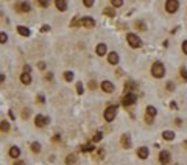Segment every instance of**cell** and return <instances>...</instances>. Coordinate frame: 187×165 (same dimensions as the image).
<instances>
[{
	"instance_id": "obj_1",
	"label": "cell",
	"mask_w": 187,
	"mask_h": 165,
	"mask_svg": "<svg viewBox=\"0 0 187 165\" xmlns=\"http://www.w3.org/2000/svg\"><path fill=\"white\" fill-rule=\"evenodd\" d=\"M151 75L154 76V78H162L164 75H165V67H164L162 62H154L153 66H151Z\"/></svg>"
},
{
	"instance_id": "obj_2",
	"label": "cell",
	"mask_w": 187,
	"mask_h": 165,
	"mask_svg": "<svg viewBox=\"0 0 187 165\" xmlns=\"http://www.w3.org/2000/svg\"><path fill=\"white\" fill-rule=\"evenodd\" d=\"M126 41H128V44L131 45L133 48H139L140 45H142L140 37L137 36V34H134V33H128V34H126Z\"/></svg>"
},
{
	"instance_id": "obj_3",
	"label": "cell",
	"mask_w": 187,
	"mask_h": 165,
	"mask_svg": "<svg viewBox=\"0 0 187 165\" xmlns=\"http://www.w3.org/2000/svg\"><path fill=\"white\" fill-rule=\"evenodd\" d=\"M116 114H117V106H108L105 109V114H103V117H105L106 122H112L114 118H116Z\"/></svg>"
},
{
	"instance_id": "obj_4",
	"label": "cell",
	"mask_w": 187,
	"mask_h": 165,
	"mask_svg": "<svg viewBox=\"0 0 187 165\" xmlns=\"http://www.w3.org/2000/svg\"><path fill=\"white\" fill-rule=\"evenodd\" d=\"M178 8H179L178 0H167L165 2V11L167 13H176Z\"/></svg>"
},
{
	"instance_id": "obj_5",
	"label": "cell",
	"mask_w": 187,
	"mask_h": 165,
	"mask_svg": "<svg viewBox=\"0 0 187 165\" xmlns=\"http://www.w3.org/2000/svg\"><path fill=\"white\" fill-rule=\"evenodd\" d=\"M136 103V95L133 94V92H129V94H125L123 100H122V105L123 106H131Z\"/></svg>"
},
{
	"instance_id": "obj_6",
	"label": "cell",
	"mask_w": 187,
	"mask_h": 165,
	"mask_svg": "<svg viewBox=\"0 0 187 165\" xmlns=\"http://www.w3.org/2000/svg\"><path fill=\"white\" fill-rule=\"evenodd\" d=\"M34 125H36L37 128H44L45 125H48V118L44 117L42 114H37V115L34 117Z\"/></svg>"
},
{
	"instance_id": "obj_7",
	"label": "cell",
	"mask_w": 187,
	"mask_h": 165,
	"mask_svg": "<svg viewBox=\"0 0 187 165\" xmlns=\"http://www.w3.org/2000/svg\"><path fill=\"white\" fill-rule=\"evenodd\" d=\"M156 114H158V111H156L154 106H147V115H145L147 123H151V122H153V117H156Z\"/></svg>"
},
{
	"instance_id": "obj_8",
	"label": "cell",
	"mask_w": 187,
	"mask_h": 165,
	"mask_svg": "<svg viewBox=\"0 0 187 165\" xmlns=\"http://www.w3.org/2000/svg\"><path fill=\"white\" fill-rule=\"evenodd\" d=\"M80 24H81L83 26H87V28H94V26H95V20H94L92 17L86 16V17L80 19Z\"/></svg>"
},
{
	"instance_id": "obj_9",
	"label": "cell",
	"mask_w": 187,
	"mask_h": 165,
	"mask_svg": "<svg viewBox=\"0 0 187 165\" xmlns=\"http://www.w3.org/2000/svg\"><path fill=\"white\" fill-rule=\"evenodd\" d=\"M120 143H122V147H123L125 149L131 148V137H129V134H123V136H122Z\"/></svg>"
},
{
	"instance_id": "obj_10",
	"label": "cell",
	"mask_w": 187,
	"mask_h": 165,
	"mask_svg": "<svg viewBox=\"0 0 187 165\" xmlns=\"http://www.w3.org/2000/svg\"><path fill=\"white\" fill-rule=\"evenodd\" d=\"M101 89H103V92H106V94H112L114 92V84L111 81H103L101 83Z\"/></svg>"
},
{
	"instance_id": "obj_11",
	"label": "cell",
	"mask_w": 187,
	"mask_h": 165,
	"mask_svg": "<svg viewBox=\"0 0 187 165\" xmlns=\"http://www.w3.org/2000/svg\"><path fill=\"white\" fill-rule=\"evenodd\" d=\"M159 162L162 165H167L170 162V153L169 151H161V154H159Z\"/></svg>"
},
{
	"instance_id": "obj_12",
	"label": "cell",
	"mask_w": 187,
	"mask_h": 165,
	"mask_svg": "<svg viewBox=\"0 0 187 165\" xmlns=\"http://www.w3.org/2000/svg\"><path fill=\"white\" fill-rule=\"evenodd\" d=\"M30 8H31V6H30L27 2H20V3H17V5H16V10L20 11V13H28Z\"/></svg>"
},
{
	"instance_id": "obj_13",
	"label": "cell",
	"mask_w": 187,
	"mask_h": 165,
	"mask_svg": "<svg viewBox=\"0 0 187 165\" xmlns=\"http://www.w3.org/2000/svg\"><path fill=\"white\" fill-rule=\"evenodd\" d=\"M148 154H150V151H148L147 147H140L139 149H137V156H139L140 159H147Z\"/></svg>"
},
{
	"instance_id": "obj_14",
	"label": "cell",
	"mask_w": 187,
	"mask_h": 165,
	"mask_svg": "<svg viewBox=\"0 0 187 165\" xmlns=\"http://www.w3.org/2000/svg\"><path fill=\"white\" fill-rule=\"evenodd\" d=\"M119 55H117L116 52H111L109 55H108V61H109V64H119Z\"/></svg>"
},
{
	"instance_id": "obj_15",
	"label": "cell",
	"mask_w": 187,
	"mask_h": 165,
	"mask_svg": "<svg viewBox=\"0 0 187 165\" xmlns=\"http://www.w3.org/2000/svg\"><path fill=\"white\" fill-rule=\"evenodd\" d=\"M106 50H108V45L101 42V44L97 45V55H98V56H105V55H106Z\"/></svg>"
},
{
	"instance_id": "obj_16",
	"label": "cell",
	"mask_w": 187,
	"mask_h": 165,
	"mask_svg": "<svg viewBox=\"0 0 187 165\" xmlns=\"http://www.w3.org/2000/svg\"><path fill=\"white\" fill-rule=\"evenodd\" d=\"M55 6H56L59 11H66V10H67V2H66V0H56V2H55Z\"/></svg>"
},
{
	"instance_id": "obj_17",
	"label": "cell",
	"mask_w": 187,
	"mask_h": 165,
	"mask_svg": "<svg viewBox=\"0 0 187 165\" xmlns=\"http://www.w3.org/2000/svg\"><path fill=\"white\" fill-rule=\"evenodd\" d=\"M80 149H81V153H89V151H94L95 149V145L94 143H84L80 147Z\"/></svg>"
},
{
	"instance_id": "obj_18",
	"label": "cell",
	"mask_w": 187,
	"mask_h": 165,
	"mask_svg": "<svg viewBox=\"0 0 187 165\" xmlns=\"http://www.w3.org/2000/svg\"><path fill=\"white\" fill-rule=\"evenodd\" d=\"M10 156L14 157V159H17V157L20 156V149H19V147H11L10 148Z\"/></svg>"
},
{
	"instance_id": "obj_19",
	"label": "cell",
	"mask_w": 187,
	"mask_h": 165,
	"mask_svg": "<svg viewBox=\"0 0 187 165\" xmlns=\"http://www.w3.org/2000/svg\"><path fill=\"white\" fill-rule=\"evenodd\" d=\"M20 81H22V84H30V83H31V75L24 72V73L20 75Z\"/></svg>"
},
{
	"instance_id": "obj_20",
	"label": "cell",
	"mask_w": 187,
	"mask_h": 165,
	"mask_svg": "<svg viewBox=\"0 0 187 165\" xmlns=\"http://www.w3.org/2000/svg\"><path fill=\"white\" fill-rule=\"evenodd\" d=\"M0 131H2V132H8L10 131V123L6 120L0 122Z\"/></svg>"
},
{
	"instance_id": "obj_21",
	"label": "cell",
	"mask_w": 187,
	"mask_h": 165,
	"mask_svg": "<svg viewBox=\"0 0 187 165\" xmlns=\"http://www.w3.org/2000/svg\"><path fill=\"white\" fill-rule=\"evenodd\" d=\"M17 33L22 34V36H30V30L27 28V26H20V25H19L17 26Z\"/></svg>"
},
{
	"instance_id": "obj_22",
	"label": "cell",
	"mask_w": 187,
	"mask_h": 165,
	"mask_svg": "<svg viewBox=\"0 0 187 165\" xmlns=\"http://www.w3.org/2000/svg\"><path fill=\"white\" fill-rule=\"evenodd\" d=\"M162 137H164L165 140H173V139H175V132H173V131H164V132H162Z\"/></svg>"
},
{
	"instance_id": "obj_23",
	"label": "cell",
	"mask_w": 187,
	"mask_h": 165,
	"mask_svg": "<svg viewBox=\"0 0 187 165\" xmlns=\"http://www.w3.org/2000/svg\"><path fill=\"white\" fill-rule=\"evenodd\" d=\"M134 89H136V83L128 81L126 86H125V94H129V90H134Z\"/></svg>"
},
{
	"instance_id": "obj_24",
	"label": "cell",
	"mask_w": 187,
	"mask_h": 165,
	"mask_svg": "<svg viewBox=\"0 0 187 165\" xmlns=\"http://www.w3.org/2000/svg\"><path fill=\"white\" fill-rule=\"evenodd\" d=\"M75 162H77V156H75V154H69L66 157V164L67 165H73Z\"/></svg>"
},
{
	"instance_id": "obj_25",
	"label": "cell",
	"mask_w": 187,
	"mask_h": 165,
	"mask_svg": "<svg viewBox=\"0 0 187 165\" xmlns=\"http://www.w3.org/2000/svg\"><path fill=\"white\" fill-rule=\"evenodd\" d=\"M30 148H31L33 153H39L41 151V143H39V142H33V143L30 145Z\"/></svg>"
},
{
	"instance_id": "obj_26",
	"label": "cell",
	"mask_w": 187,
	"mask_h": 165,
	"mask_svg": "<svg viewBox=\"0 0 187 165\" xmlns=\"http://www.w3.org/2000/svg\"><path fill=\"white\" fill-rule=\"evenodd\" d=\"M103 14H106V16H109V17H114L116 16V10L114 8H105L103 10Z\"/></svg>"
},
{
	"instance_id": "obj_27",
	"label": "cell",
	"mask_w": 187,
	"mask_h": 165,
	"mask_svg": "<svg viewBox=\"0 0 187 165\" xmlns=\"http://www.w3.org/2000/svg\"><path fill=\"white\" fill-rule=\"evenodd\" d=\"M103 139V132H100V131H98V132H95L94 134V137H92V142H94V143H97V142H100Z\"/></svg>"
},
{
	"instance_id": "obj_28",
	"label": "cell",
	"mask_w": 187,
	"mask_h": 165,
	"mask_svg": "<svg viewBox=\"0 0 187 165\" xmlns=\"http://www.w3.org/2000/svg\"><path fill=\"white\" fill-rule=\"evenodd\" d=\"M77 92H78V95H83V92H84V87H83L81 83H77Z\"/></svg>"
},
{
	"instance_id": "obj_29",
	"label": "cell",
	"mask_w": 187,
	"mask_h": 165,
	"mask_svg": "<svg viewBox=\"0 0 187 165\" xmlns=\"http://www.w3.org/2000/svg\"><path fill=\"white\" fill-rule=\"evenodd\" d=\"M64 78H66V81H72V79H73V73H72V72H66V73H64Z\"/></svg>"
},
{
	"instance_id": "obj_30",
	"label": "cell",
	"mask_w": 187,
	"mask_h": 165,
	"mask_svg": "<svg viewBox=\"0 0 187 165\" xmlns=\"http://www.w3.org/2000/svg\"><path fill=\"white\" fill-rule=\"evenodd\" d=\"M111 5L112 6H122L123 5V0H111Z\"/></svg>"
},
{
	"instance_id": "obj_31",
	"label": "cell",
	"mask_w": 187,
	"mask_h": 165,
	"mask_svg": "<svg viewBox=\"0 0 187 165\" xmlns=\"http://www.w3.org/2000/svg\"><path fill=\"white\" fill-rule=\"evenodd\" d=\"M181 76H182V79H184V83H187V70H186V67H181Z\"/></svg>"
},
{
	"instance_id": "obj_32",
	"label": "cell",
	"mask_w": 187,
	"mask_h": 165,
	"mask_svg": "<svg viewBox=\"0 0 187 165\" xmlns=\"http://www.w3.org/2000/svg\"><path fill=\"white\" fill-rule=\"evenodd\" d=\"M6 41H8V36H6V33H0V44H5Z\"/></svg>"
},
{
	"instance_id": "obj_33",
	"label": "cell",
	"mask_w": 187,
	"mask_h": 165,
	"mask_svg": "<svg viewBox=\"0 0 187 165\" xmlns=\"http://www.w3.org/2000/svg\"><path fill=\"white\" fill-rule=\"evenodd\" d=\"M136 26H137V28H139V30H142V31H145V30H147V25H145V24H142V22H137V24H136Z\"/></svg>"
},
{
	"instance_id": "obj_34",
	"label": "cell",
	"mask_w": 187,
	"mask_h": 165,
	"mask_svg": "<svg viewBox=\"0 0 187 165\" xmlns=\"http://www.w3.org/2000/svg\"><path fill=\"white\" fill-rule=\"evenodd\" d=\"M36 100H37V103H45V97H44L42 94H37Z\"/></svg>"
},
{
	"instance_id": "obj_35",
	"label": "cell",
	"mask_w": 187,
	"mask_h": 165,
	"mask_svg": "<svg viewBox=\"0 0 187 165\" xmlns=\"http://www.w3.org/2000/svg\"><path fill=\"white\" fill-rule=\"evenodd\" d=\"M84 6H87V8H89V6H94V0H84Z\"/></svg>"
},
{
	"instance_id": "obj_36",
	"label": "cell",
	"mask_w": 187,
	"mask_h": 165,
	"mask_svg": "<svg viewBox=\"0 0 187 165\" xmlns=\"http://www.w3.org/2000/svg\"><path fill=\"white\" fill-rule=\"evenodd\" d=\"M167 89H169V90H175V84L171 81H169V83H167Z\"/></svg>"
},
{
	"instance_id": "obj_37",
	"label": "cell",
	"mask_w": 187,
	"mask_h": 165,
	"mask_svg": "<svg viewBox=\"0 0 187 165\" xmlns=\"http://www.w3.org/2000/svg\"><path fill=\"white\" fill-rule=\"evenodd\" d=\"M39 5L45 8V6H48V2H47V0H39Z\"/></svg>"
},
{
	"instance_id": "obj_38",
	"label": "cell",
	"mask_w": 187,
	"mask_h": 165,
	"mask_svg": "<svg viewBox=\"0 0 187 165\" xmlns=\"http://www.w3.org/2000/svg\"><path fill=\"white\" fill-rule=\"evenodd\" d=\"M37 67H39L41 70H45V67H47V66H45V62H37Z\"/></svg>"
},
{
	"instance_id": "obj_39",
	"label": "cell",
	"mask_w": 187,
	"mask_h": 165,
	"mask_svg": "<svg viewBox=\"0 0 187 165\" xmlns=\"http://www.w3.org/2000/svg\"><path fill=\"white\" fill-rule=\"evenodd\" d=\"M95 87H97V84H95V81H90V83H89V89L95 90Z\"/></svg>"
},
{
	"instance_id": "obj_40",
	"label": "cell",
	"mask_w": 187,
	"mask_h": 165,
	"mask_svg": "<svg viewBox=\"0 0 187 165\" xmlns=\"http://www.w3.org/2000/svg\"><path fill=\"white\" fill-rule=\"evenodd\" d=\"M182 52H184L186 55H187V41H184V42H182Z\"/></svg>"
},
{
	"instance_id": "obj_41",
	"label": "cell",
	"mask_w": 187,
	"mask_h": 165,
	"mask_svg": "<svg viewBox=\"0 0 187 165\" xmlns=\"http://www.w3.org/2000/svg\"><path fill=\"white\" fill-rule=\"evenodd\" d=\"M41 31H50V26H48V25H42V28H41Z\"/></svg>"
},
{
	"instance_id": "obj_42",
	"label": "cell",
	"mask_w": 187,
	"mask_h": 165,
	"mask_svg": "<svg viewBox=\"0 0 187 165\" xmlns=\"http://www.w3.org/2000/svg\"><path fill=\"white\" fill-rule=\"evenodd\" d=\"M170 107H171V109H175V111H176V109H178V105H176V101H171V103H170Z\"/></svg>"
},
{
	"instance_id": "obj_43",
	"label": "cell",
	"mask_w": 187,
	"mask_h": 165,
	"mask_svg": "<svg viewBox=\"0 0 187 165\" xmlns=\"http://www.w3.org/2000/svg\"><path fill=\"white\" fill-rule=\"evenodd\" d=\"M52 78H53V73H52V72H48V73L45 75V79H47V81H50Z\"/></svg>"
},
{
	"instance_id": "obj_44",
	"label": "cell",
	"mask_w": 187,
	"mask_h": 165,
	"mask_svg": "<svg viewBox=\"0 0 187 165\" xmlns=\"http://www.w3.org/2000/svg\"><path fill=\"white\" fill-rule=\"evenodd\" d=\"M30 70H31L30 66H24V72H25V73H30Z\"/></svg>"
},
{
	"instance_id": "obj_45",
	"label": "cell",
	"mask_w": 187,
	"mask_h": 165,
	"mask_svg": "<svg viewBox=\"0 0 187 165\" xmlns=\"http://www.w3.org/2000/svg\"><path fill=\"white\" fill-rule=\"evenodd\" d=\"M14 165H25V162H24V160H16Z\"/></svg>"
},
{
	"instance_id": "obj_46",
	"label": "cell",
	"mask_w": 187,
	"mask_h": 165,
	"mask_svg": "<svg viewBox=\"0 0 187 165\" xmlns=\"http://www.w3.org/2000/svg\"><path fill=\"white\" fill-rule=\"evenodd\" d=\"M98 154H100V157H103V156H105V149H103V148H101V149H100V151H98Z\"/></svg>"
},
{
	"instance_id": "obj_47",
	"label": "cell",
	"mask_w": 187,
	"mask_h": 165,
	"mask_svg": "<svg viewBox=\"0 0 187 165\" xmlns=\"http://www.w3.org/2000/svg\"><path fill=\"white\" fill-rule=\"evenodd\" d=\"M59 140V136H58V134H56V136H53V142H58Z\"/></svg>"
},
{
	"instance_id": "obj_48",
	"label": "cell",
	"mask_w": 187,
	"mask_h": 165,
	"mask_svg": "<svg viewBox=\"0 0 187 165\" xmlns=\"http://www.w3.org/2000/svg\"><path fill=\"white\" fill-rule=\"evenodd\" d=\"M3 81H5V75H0V84H2Z\"/></svg>"
},
{
	"instance_id": "obj_49",
	"label": "cell",
	"mask_w": 187,
	"mask_h": 165,
	"mask_svg": "<svg viewBox=\"0 0 187 165\" xmlns=\"http://www.w3.org/2000/svg\"><path fill=\"white\" fill-rule=\"evenodd\" d=\"M184 147H186V148H187V140H186V142H184Z\"/></svg>"
}]
</instances>
